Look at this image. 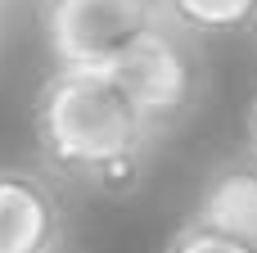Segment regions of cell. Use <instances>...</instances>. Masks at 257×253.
<instances>
[{"label": "cell", "instance_id": "1", "mask_svg": "<svg viewBox=\"0 0 257 253\" xmlns=\"http://www.w3.org/2000/svg\"><path fill=\"white\" fill-rule=\"evenodd\" d=\"M32 136L54 181L95 195H131L163 140L126 81L99 68H54L32 100Z\"/></svg>", "mask_w": 257, "mask_h": 253}, {"label": "cell", "instance_id": "2", "mask_svg": "<svg viewBox=\"0 0 257 253\" xmlns=\"http://www.w3.org/2000/svg\"><path fill=\"white\" fill-rule=\"evenodd\" d=\"M163 23V0H41V32L54 68L117 72Z\"/></svg>", "mask_w": 257, "mask_h": 253}, {"label": "cell", "instance_id": "7", "mask_svg": "<svg viewBox=\"0 0 257 253\" xmlns=\"http://www.w3.org/2000/svg\"><path fill=\"white\" fill-rule=\"evenodd\" d=\"M163 253H257V240L230 231V226L190 217V222H181L172 231V240L163 244Z\"/></svg>", "mask_w": 257, "mask_h": 253}, {"label": "cell", "instance_id": "6", "mask_svg": "<svg viewBox=\"0 0 257 253\" xmlns=\"http://www.w3.org/2000/svg\"><path fill=\"white\" fill-rule=\"evenodd\" d=\"M163 9L190 36H235L257 27V0H163Z\"/></svg>", "mask_w": 257, "mask_h": 253}, {"label": "cell", "instance_id": "4", "mask_svg": "<svg viewBox=\"0 0 257 253\" xmlns=\"http://www.w3.org/2000/svg\"><path fill=\"white\" fill-rule=\"evenodd\" d=\"M63 195L45 167L0 163V253H63Z\"/></svg>", "mask_w": 257, "mask_h": 253}, {"label": "cell", "instance_id": "3", "mask_svg": "<svg viewBox=\"0 0 257 253\" xmlns=\"http://www.w3.org/2000/svg\"><path fill=\"white\" fill-rule=\"evenodd\" d=\"M117 77L126 81V91L136 95V104L149 113V122L167 136L199 100L203 86V59L199 45L185 27H176L172 18L117 68Z\"/></svg>", "mask_w": 257, "mask_h": 253}, {"label": "cell", "instance_id": "8", "mask_svg": "<svg viewBox=\"0 0 257 253\" xmlns=\"http://www.w3.org/2000/svg\"><path fill=\"white\" fill-rule=\"evenodd\" d=\"M244 149L257 158V95H253V104H248V113H244Z\"/></svg>", "mask_w": 257, "mask_h": 253}, {"label": "cell", "instance_id": "9", "mask_svg": "<svg viewBox=\"0 0 257 253\" xmlns=\"http://www.w3.org/2000/svg\"><path fill=\"white\" fill-rule=\"evenodd\" d=\"M0 45H5V14H0Z\"/></svg>", "mask_w": 257, "mask_h": 253}, {"label": "cell", "instance_id": "5", "mask_svg": "<svg viewBox=\"0 0 257 253\" xmlns=\"http://www.w3.org/2000/svg\"><path fill=\"white\" fill-rule=\"evenodd\" d=\"M194 217L257 240V158L248 149L226 158L221 167H212V177L203 181V195L194 204Z\"/></svg>", "mask_w": 257, "mask_h": 253}, {"label": "cell", "instance_id": "10", "mask_svg": "<svg viewBox=\"0 0 257 253\" xmlns=\"http://www.w3.org/2000/svg\"><path fill=\"white\" fill-rule=\"evenodd\" d=\"M0 5H5V0H0Z\"/></svg>", "mask_w": 257, "mask_h": 253}]
</instances>
